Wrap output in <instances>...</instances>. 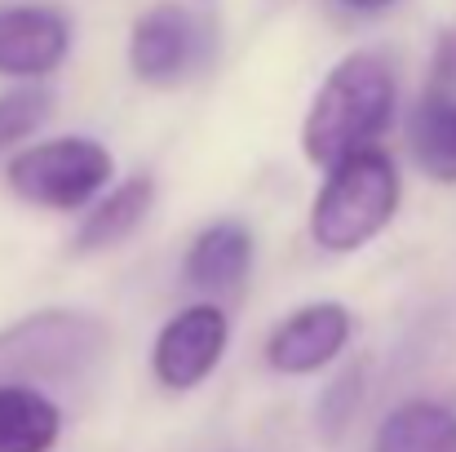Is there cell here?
<instances>
[{
    "mask_svg": "<svg viewBox=\"0 0 456 452\" xmlns=\"http://www.w3.org/2000/svg\"><path fill=\"white\" fill-rule=\"evenodd\" d=\"M399 80L386 53H346L319 85L302 120V151L310 164L332 168L354 151H368L395 120Z\"/></svg>",
    "mask_w": 456,
    "mask_h": 452,
    "instance_id": "obj_1",
    "label": "cell"
},
{
    "mask_svg": "<svg viewBox=\"0 0 456 452\" xmlns=\"http://www.w3.org/2000/svg\"><path fill=\"white\" fill-rule=\"evenodd\" d=\"M111 173H116V160L102 143L67 134V138L22 147L9 160L4 182L18 200H27L36 209L76 213V209H89L107 191Z\"/></svg>",
    "mask_w": 456,
    "mask_h": 452,
    "instance_id": "obj_4",
    "label": "cell"
},
{
    "mask_svg": "<svg viewBox=\"0 0 456 452\" xmlns=\"http://www.w3.org/2000/svg\"><path fill=\"white\" fill-rule=\"evenodd\" d=\"M62 435V408L36 386H0V452H49Z\"/></svg>",
    "mask_w": 456,
    "mask_h": 452,
    "instance_id": "obj_12",
    "label": "cell"
},
{
    "mask_svg": "<svg viewBox=\"0 0 456 452\" xmlns=\"http://www.w3.org/2000/svg\"><path fill=\"white\" fill-rule=\"evenodd\" d=\"M151 209H155L151 173H134V177L116 182L111 191H102V195L85 209V218H80V226H76V240H71V253H76V258H89V253L116 249L120 240H129V235L147 222Z\"/></svg>",
    "mask_w": 456,
    "mask_h": 452,
    "instance_id": "obj_10",
    "label": "cell"
},
{
    "mask_svg": "<svg viewBox=\"0 0 456 452\" xmlns=\"http://www.w3.org/2000/svg\"><path fill=\"white\" fill-rule=\"evenodd\" d=\"M231 341V319L222 306L213 301H195L186 310H177L151 346V373L155 382L173 395L195 390L200 382H208V373L222 364Z\"/></svg>",
    "mask_w": 456,
    "mask_h": 452,
    "instance_id": "obj_6",
    "label": "cell"
},
{
    "mask_svg": "<svg viewBox=\"0 0 456 452\" xmlns=\"http://www.w3.org/2000/svg\"><path fill=\"white\" fill-rule=\"evenodd\" d=\"M195 62V18L182 4H151L129 36V67L147 85H173Z\"/></svg>",
    "mask_w": 456,
    "mask_h": 452,
    "instance_id": "obj_9",
    "label": "cell"
},
{
    "mask_svg": "<svg viewBox=\"0 0 456 452\" xmlns=\"http://www.w3.org/2000/svg\"><path fill=\"white\" fill-rule=\"evenodd\" d=\"M377 452H456V408L435 399L399 404L377 431Z\"/></svg>",
    "mask_w": 456,
    "mask_h": 452,
    "instance_id": "obj_13",
    "label": "cell"
},
{
    "mask_svg": "<svg viewBox=\"0 0 456 452\" xmlns=\"http://www.w3.org/2000/svg\"><path fill=\"white\" fill-rule=\"evenodd\" d=\"M71 49V27L49 4H9L0 9V76L40 80L62 67Z\"/></svg>",
    "mask_w": 456,
    "mask_h": 452,
    "instance_id": "obj_8",
    "label": "cell"
},
{
    "mask_svg": "<svg viewBox=\"0 0 456 452\" xmlns=\"http://www.w3.org/2000/svg\"><path fill=\"white\" fill-rule=\"evenodd\" d=\"M399 168L386 151L368 147L346 155L323 173V186L310 204V235L323 253H359L372 244L399 213Z\"/></svg>",
    "mask_w": 456,
    "mask_h": 452,
    "instance_id": "obj_2",
    "label": "cell"
},
{
    "mask_svg": "<svg viewBox=\"0 0 456 452\" xmlns=\"http://www.w3.org/2000/svg\"><path fill=\"white\" fill-rule=\"evenodd\" d=\"M408 147L430 182L456 186V27L435 40L430 76L408 120Z\"/></svg>",
    "mask_w": 456,
    "mask_h": 452,
    "instance_id": "obj_5",
    "label": "cell"
},
{
    "mask_svg": "<svg viewBox=\"0 0 456 452\" xmlns=\"http://www.w3.org/2000/svg\"><path fill=\"white\" fill-rule=\"evenodd\" d=\"M354 319L341 301H310L280 319V328L266 337V364L284 377H310L341 359L350 346Z\"/></svg>",
    "mask_w": 456,
    "mask_h": 452,
    "instance_id": "obj_7",
    "label": "cell"
},
{
    "mask_svg": "<svg viewBox=\"0 0 456 452\" xmlns=\"http://www.w3.org/2000/svg\"><path fill=\"white\" fill-rule=\"evenodd\" d=\"M53 111V94L45 85H18L0 94V155L13 151L22 138H31Z\"/></svg>",
    "mask_w": 456,
    "mask_h": 452,
    "instance_id": "obj_14",
    "label": "cell"
},
{
    "mask_svg": "<svg viewBox=\"0 0 456 452\" xmlns=\"http://www.w3.org/2000/svg\"><path fill=\"white\" fill-rule=\"evenodd\" d=\"M359 399H363V364H350V368L323 390V399H319V431H323V440H337V431L350 426Z\"/></svg>",
    "mask_w": 456,
    "mask_h": 452,
    "instance_id": "obj_15",
    "label": "cell"
},
{
    "mask_svg": "<svg viewBox=\"0 0 456 452\" xmlns=\"http://www.w3.org/2000/svg\"><path fill=\"white\" fill-rule=\"evenodd\" d=\"M341 4H350V9H359V13H377V9H390L395 0H341Z\"/></svg>",
    "mask_w": 456,
    "mask_h": 452,
    "instance_id": "obj_16",
    "label": "cell"
},
{
    "mask_svg": "<svg viewBox=\"0 0 456 452\" xmlns=\"http://www.w3.org/2000/svg\"><path fill=\"white\" fill-rule=\"evenodd\" d=\"M107 324L85 310H36L0 328V386H53L85 377L107 355Z\"/></svg>",
    "mask_w": 456,
    "mask_h": 452,
    "instance_id": "obj_3",
    "label": "cell"
},
{
    "mask_svg": "<svg viewBox=\"0 0 456 452\" xmlns=\"http://www.w3.org/2000/svg\"><path fill=\"white\" fill-rule=\"evenodd\" d=\"M248 271H253V235L244 222H231V218L204 226L182 258L186 284H195L204 293H231L244 284Z\"/></svg>",
    "mask_w": 456,
    "mask_h": 452,
    "instance_id": "obj_11",
    "label": "cell"
}]
</instances>
